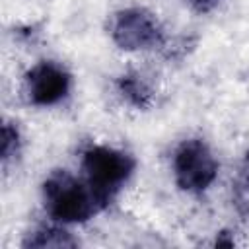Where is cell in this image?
Returning a JSON list of instances; mask_svg holds the SVG:
<instances>
[{
	"instance_id": "cell-4",
	"label": "cell",
	"mask_w": 249,
	"mask_h": 249,
	"mask_svg": "<svg viewBox=\"0 0 249 249\" xmlns=\"http://www.w3.org/2000/svg\"><path fill=\"white\" fill-rule=\"evenodd\" d=\"M115 45L123 51H148L163 43V29L158 18L144 8H124L109 23Z\"/></svg>"
},
{
	"instance_id": "cell-2",
	"label": "cell",
	"mask_w": 249,
	"mask_h": 249,
	"mask_svg": "<svg viewBox=\"0 0 249 249\" xmlns=\"http://www.w3.org/2000/svg\"><path fill=\"white\" fill-rule=\"evenodd\" d=\"M80 165L84 171V179L99 196L103 206L134 171V160L130 154L103 144H93L86 148L82 152Z\"/></svg>"
},
{
	"instance_id": "cell-3",
	"label": "cell",
	"mask_w": 249,
	"mask_h": 249,
	"mask_svg": "<svg viewBox=\"0 0 249 249\" xmlns=\"http://www.w3.org/2000/svg\"><path fill=\"white\" fill-rule=\"evenodd\" d=\"M173 177L181 191L204 193L218 175V161L210 146L200 138L183 140L173 152Z\"/></svg>"
},
{
	"instance_id": "cell-6",
	"label": "cell",
	"mask_w": 249,
	"mask_h": 249,
	"mask_svg": "<svg viewBox=\"0 0 249 249\" xmlns=\"http://www.w3.org/2000/svg\"><path fill=\"white\" fill-rule=\"evenodd\" d=\"M231 206L235 214L249 224V154L231 177Z\"/></svg>"
},
{
	"instance_id": "cell-7",
	"label": "cell",
	"mask_w": 249,
	"mask_h": 249,
	"mask_svg": "<svg viewBox=\"0 0 249 249\" xmlns=\"http://www.w3.org/2000/svg\"><path fill=\"white\" fill-rule=\"evenodd\" d=\"M119 93L134 107H148L152 101V89L138 74H124L117 82Z\"/></svg>"
},
{
	"instance_id": "cell-1",
	"label": "cell",
	"mask_w": 249,
	"mask_h": 249,
	"mask_svg": "<svg viewBox=\"0 0 249 249\" xmlns=\"http://www.w3.org/2000/svg\"><path fill=\"white\" fill-rule=\"evenodd\" d=\"M43 204L47 214L60 224H80L89 220L103 202L88 185L68 171H53L43 181Z\"/></svg>"
},
{
	"instance_id": "cell-5",
	"label": "cell",
	"mask_w": 249,
	"mask_h": 249,
	"mask_svg": "<svg viewBox=\"0 0 249 249\" xmlns=\"http://www.w3.org/2000/svg\"><path fill=\"white\" fill-rule=\"evenodd\" d=\"M70 84L72 80L66 68L53 60H41L33 64L23 78L27 101L37 107H51L60 103L68 95Z\"/></svg>"
},
{
	"instance_id": "cell-8",
	"label": "cell",
	"mask_w": 249,
	"mask_h": 249,
	"mask_svg": "<svg viewBox=\"0 0 249 249\" xmlns=\"http://www.w3.org/2000/svg\"><path fill=\"white\" fill-rule=\"evenodd\" d=\"M78 241L60 228H39L27 235L23 247H74Z\"/></svg>"
},
{
	"instance_id": "cell-9",
	"label": "cell",
	"mask_w": 249,
	"mask_h": 249,
	"mask_svg": "<svg viewBox=\"0 0 249 249\" xmlns=\"http://www.w3.org/2000/svg\"><path fill=\"white\" fill-rule=\"evenodd\" d=\"M18 146H19L18 128L12 126L10 123H6L2 126V160H4V163H8V160L18 154Z\"/></svg>"
},
{
	"instance_id": "cell-10",
	"label": "cell",
	"mask_w": 249,
	"mask_h": 249,
	"mask_svg": "<svg viewBox=\"0 0 249 249\" xmlns=\"http://www.w3.org/2000/svg\"><path fill=\"white\" fill-rule=\"evenodd\" d=\"M185 2H189V6L195 8L196 12H208V10H212L220 0H185Z\"/></svg>"
}]
</instances>
